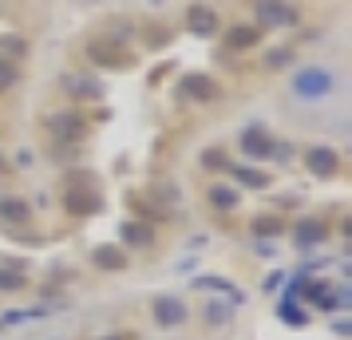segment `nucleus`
I'll use <instances>...</instances> for the list:
<instances>
[{"label": "nucleus", "instance_id": "f257e3e1", "mask_svg": "<svg viewBox=\"0 0 352 340\" xmlns=\"http://www.w3.org/2000/svg\"><path fill=\"white\" fill-rule=\"evenodd\" d=\"M333 71L329 67H301L297 76H293V95L301 99V103H317L333 91Z\"/></svg>", "mask_w": 352, "mask_h": 340}, {"label": "nucleus", "instance_id": "f03ea898", "mask_svg": "<svg viewBox=\"0 0 352 340\" xmlns=\"http://www.w3.org/2000/svg\"><path fill=\"white\" fill-rule=\"evenodd\" d=\"M87 56H91V60H96L99 67H111V71H127V67H135V56H131V48L115 44V40H107V36L91 40Z\"/></svg>", "mask_w": 352, "mask_h": 340}, {"label": "nucleus", "instance_id": "7ed1b4c3", "mask_svg": "<svg viewBox=\"0 0 352 340\" xmlns=\"http://www.w3.org/2000/svg\"><path fill=\"white\" fill-rule=\"evenodd\" d=\"M254 16H257V28H289L297 20V8L289 0H257Z\"/></svg>", "mask_w": 352, "mask_h": 340}, {"label": "nucleus", "instance_id": "20e7f679", "mask_svg": "<svg viewBox=\"0 0 352 340\" xmlns=\"http://www.w3.org/2000/svg\"><path fill=\"white\" fill-rule=\"evenodd\" d=\"M178 95L182 99H202V103H214V99L222 95V87L210 80V76H186V80L178 83Z\"/></svg>", "mask_w": 352, "mask_h": 340}, {"label": "nucleus", "instance_id": "39448f33", "mask_svg": "<svg viewBox=\"0 0 352 340\" xmlns=\"http://www.w3.org/2000/svg\"><path fill=\"white\" fill-rule=\"evenodd\" d=\"M99 202H103V198H99V186H87V190H72V186H67V194H64V206L72 214H96Z\"/></svg>", "mask_w": 352, "mask_h": 340}, {"label": "nucleus", "instance_id": "423d86ee", "mask_svg": "<svg viewBox=\"0 0 352 340\" xmlns=\"http://www.w3.org/2000/svg\"><path fill=\"white\" fill-rule=\"evenodd\" d=\"M241 150H245L250 159H270L273 139H270V135H265L261 127H250L245 135H241Z\"/></svg>", "mask_w": 352, "mask_h": 340}, {"label": "nucleus", "instance_id": "0eeeda50", "mask_svg": "<svg viewBox=\"0 0 352 340\" xmlns=\"http://www.w3.org/2000/svg\"><path fill=\"white\" fill-rule=\"evenodd\" d=\"M186 24H190L194 36H214L218 32V16H214V8H206V4H194Z\"/></svg>", "mask_w": 352, "mask_h": 340}, {"label": "nucleus", "instance_id": "6e6552de", "mask_svg": "<svg viewBox=\"0 0 352 340\" xmlns=\"http://www.w3.org/2000/svg\"><path fill=\"white\" fill-rule=\"evenodd\" d=\"M155 317H159V324H182L186 321V305L178 297H159L155 301Z\"/></svg>", "mask_w": 352, "mask_h": 340}, {"label": "nucleus", "instance_id": "1a4fd4ad", "mask_svg": "<svg viewBox=\"0 0 352 340\" xmlns=\"http://www.w3.org/2000/svg\"><path fill=\"white\" fill-rule=\"evenodd\" d=\"M64 91L72 99H99L103 95V87L96 80H87V76H64Z\"/></svg>", "mask_w": 352, "mask_h": 340}, {"label": "nucleus", "instance_id": "9d476101", "mask_svg": "<svg viewBox=\"0 0 352 340\" xmlns=\"http://www.w3.org/2000/svg\"><path fill=\"white\" fill-rule=\"evenodd\" d=\"M48 127L52 131H56V135H60V139H80V135H83V127H87V123H83V119H80V115H76V111H72V115H52V123H48Z\"/></svg>", "mask_w": 352, "mask_h": 340}, {"label": "nucleus", "instance_id": "9b49d317", "mask_svg": "<svg viewBox=\"0 0 352 340\" xmlns=\"http://www.w3.org/2000/svg\"><path fill=\"white\" fill-rule=\"evenodd\" d=\"M309 170L320 174V179L336 174V155L329 150V146H313V150H309Z\"/></svg>", "mask_w": 352, "mask_h": 340}, {"label": "nucleus", "instance_id": "f8f14e48", "mask_svg": "<svg viewBox=\"0 0 352 340\" xmlns=\"http://www.w3.org/2000/svg\"><path fill=\"white\" fill-rule=\"evenodd\" d=\"M226 44H230V48H254V44H257V28L238 24V28H230V32H226Z\"/></svg>", "mask_w": 352, "mask_h": 340}, {"label": "nucleus", "instance_id": "ddd939ff", "mask_svg": "<svg viewBox=\"0 0 352 340\" xmlns=\"http://www.w3.org/2000/svg\"><path fill=\"white\" fill-rule=\"evenodd\" d=\"M0 218L24 226V222H28V206H24V202H4V206H0Z\"/></svg>", "mask_w": 352, "mask_h": 340}, {"label": "nucleus", "instance_id": "4468645a", "mask_svg": "<svg viewBox=\"0 0 352 340\" xmlns=\"http://www.w3.org/2000/svg\"><path fill=\"white\" fill-rule=\"evenodd\" d=\"M320 238H324V226H320V222H301V226H297V242L301 245H313V242H320Z\"/></svg>", "mask_w": 352, "mask_h": 340}, {"label": "nucleus", "instance_id": "2eb2a0df", "mask_svg": "<svg viewBox=\"0 0 352 340\" xmlns=\"http://www.w3.org/2000/svg\"><path fill=\"white\" fill-rule=\"evenodd\" d=\"M16 64H12V60H8V56H0V91H8V87H12V83H16Z\"/></svg>", "mask_w": 352, "mask_h": 340}, {"label": "nucleus", "instance_id": "dca6fc26", "mask_svg": "<svg viewBox=\"0 0 352 340\" xmlns=\"http://www.w3.org/2000/svg\"><path fill=\"white\" fill-rule=\"evenodd\" d=\"M210 202L230 210V206H238V194H234V190H226V186H214V190H210Z\"/></svg>", "mask_w": 352, "mask_h": 340}, {"label": "nucleus", "instance_id": "f3484780", "mask_svg": "<svg viewBox=\"0 0 352 340\" xmlns=\"http://www.w3.org/2000/svg\"><path fill=\"white\" fill-rule=\"evenodd\" d=\"M234 174H238V182L241 186H265V174H261V170H245V166H238V170H234Z\"/></svg>", "mask_w": 352, "mask_h": 340}, {"label": "nucleus", "instance_id": "a211bd4d", "mask_svg": "<svg viewBox=\"0 0 352 340\" xmlns=\"http://www.w3.org/2000/svg\"><path fill=\"white\" fill-rule=\"evenodd\" d=\"M123 238H127L131 245H146V242H151V229H143L139 222H131V226L123 229Z\"/></svg>", "mask_w": 352, "mask_h": 340}, {"label": "nucleus", "instance_id": "6ab92c4d", "mask_svg": "<svg viewBox=\"0 0 352 340\" xmlns=\"http://www.w3.org/2000/svg\"><path fill=\"white\" fill-rule=\"evenodd\" d=\"M96 261H99V265H107V269H119V265H123L119 249H111V245H103V249L96 253Z\"/></svg>", "mask_w": 352, "mask_h": 340}, {"label": "nucleus", "instance_id": "aec40b11", "mask_svg": "<svg viewBox=\"0 0 352 340\" xmlns=\"http://www.w3.org/2000/svg\"><path fill=\"white\" fill-rule=\"evenodd\" d=\"M277 229H281L277 218H257V222H254V234H277Z\"/></svg>", "mask_w": 352, "mask_h": 340}, {"label": "nucleus", "instance_id": "412c9836", "mask_svg": "<svg viewBox=\"0 0 352 340\" xmlns=\"http://www.w3.org/2000/svg\"><path fill=\"white\" fill-rule=\"evenodd\" d=\"M206 166L210 170H222V166H230V159H226L222 150H206Z\"/></svg>", "mask_w": 352, "mask_h": 340}, {"label": "nucleus", "instance_id": "4be33fe9", "mask_svg": "<svg viewBox=\"0 0 352 340\" xmlns=\"http://www.w3.org/2000/svg\"><path fill=\"white\" fill-rule=\"evenodd\" d=\"M4 52H8V56H24V40H16V36H4Z\"/></svg>", "mask_w": 352, "mask_h": 340}, {"label": "nucleus", "instance_id": "5701e85b", "mask_svg": "<svg viewBox=\"0 0 352 340\" xmlns=\"http://www.w3.org/2000/svg\"><path fill=\"white\" fill-rule=\"evenodd\" d=\"M206 317H210V321H214V324H222L226 317H230V313H226L222 305H210V308H206Z\"/></svg>", "mask_w": 352, "mask_h": 340}, {"label": "nucleus", "instance_id": "b1692460", "mask_svg": "<svg viewBox=\"0 0 352 340\" xmlns=\"http://www.w3.org/2000/svg\"><path fill=\"white\" fill-rule=\"evenodd\" d=\"M285 60H289V52L281 48V52H270V60H265V64H270V67H281Z\"/></svg>", "mask_w": 352, "mask_h": 340}, {"label": "nucleus", "instance_id": "393cba45", "mask_svg": "<svg viewBox=\"0 0 352 340\" xmlns=\"http://www.w3.org/2000/svg\"><path fill=\"white\" fill-rule=\"evenodd\" d=\"M273 159H289L293 155V146H281V143H273V150H270Z\"/></svg>", "mask_w": 352, "mask_h": 340}, {"label": "nucleus", "instance_id": "a878e982", "mask_svg": "<svg viewBox=\"0 0 352 340\" xmlns=\"http://www.w3.org/2000/svg\"><path fill=\"white\" fill-rule=\"evenodd\" d=\"M16 285H20L16 277H4V273H0V289H16Z\"/></svg>", "mask_w": 352, "mask_h": 340}]
</instances>
